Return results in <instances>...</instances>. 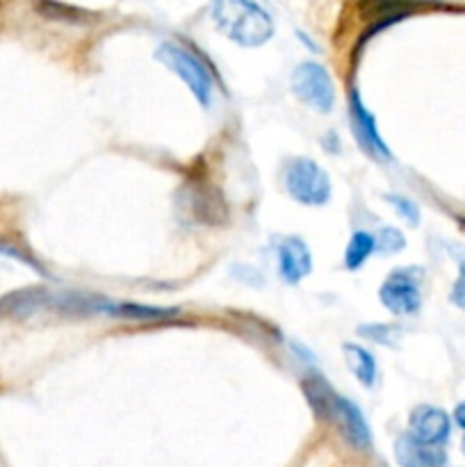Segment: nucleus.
I'll return each instance as SVG.
<instances>
[{"label":"nucleus","instance_id":"1","mask_svg":"<svg viewBox=\"0 0 465 467\" xmlns=\"http://www.w3.org/2000/svg\"><path fill=\"white\" fill-rule=\"evenodd\" d=\"M304 392L305 397H308L315 413L322 420H326V422L336 424L337 431L342 433V438H345L354 450H369V445H372V433H369L367 422H365L363 413H360V409L354 401L337 395V392L328 386L326 379L322 377L305 379Z\"/></svg>","mask_w":465,"mask_h":467},{"label":"nucleus","instance_id":"2","mask_svg":"<svg viewBox=\"0 0 465 467\" xmlns=\"http://www.w3.org/2000/svg\"><path fill=\"white\" fill-rule=\"evenodd\" d=\"M214 26L231 41L255 48L274 36V18L255 0H210Z\"/></svg>","mask_w":465,"mask_h":467},{"label":"nucleus","instance_id":"3","mask_svg":"<svg viewBox=\"0 0 465 467\" xmlns=\"http://www.w3.org/2000/svg\"><path fill=\"white\" fill-rule=\"evenodd\" d=\"M155 57L164 64L167 68H171L187 87L194 94V99L199 100L203 108L210 105V96H212V76L205 68V64L199 57L185 50L182 46L173 44V41H164L158 50H155Z\"/></svg>","mask_w":465,"mask_h":467},{"label":"nucleus","instance_id":"4","mask_svg":"<svg viewBox=\"0 0 465 467\" xmlns=\"http://www.w3.org/2000/svg\"><path fill=\"white\" fill-rule=\"evenodd\" d=\"M285 190L296 203L324 205L331 199L328 173L310 158H296L285 169Z\"/></svg>","mask_w":465,"mask_h":467},{"label":"nucleus","instance_id":"5","mask_svg":"<svg viewBox=\"0 0 465 467\" xmlns=\"http://www.w3.org/2000/svg\"><path fill=\"white\" fill-rule=\"evenodd\" d=\"M292 91L301 103L317 112H331L336 105V85L326 68L317 62H301L292 73Z\"/></svg>","mask_w":465,"mask_h":467},{"label":"nucleus","instance_id":"6","mask_svg":"<svg viewBox=\"0 0 465 467\" xmlns=\"http://www.w3.org/2000/svg\"><path fill=\"white\" fill-rule=\"evenodd\" d=\"M422 269L404 267L395 269L390 276L383 281L378 296L381 304L390 310L392 315H415L422 306Z\"/></svg>","mask_w":465,"mask_h":467},{"label":"nucleus","instance_id":"7","mask_svg":"<svg viewBox=\"0 0 465 467\" xmlns=\"http://www.w3.org/2000/svg\"><path fill=\"white\" fill-rule=\"evenodd\" d=\"M349 119H351V130H354L356 141L365 149V153L372 155L378 162H388L392 158L390 149L383 141V137L378 135L377 121H374L372 114L367 112V108L363 105L360 96L356 91L349 94Z\"/></svg>","mask_w":465,"mask_h":467},{"label":"nucleus","instance_id":"8","mask_svg":"<svg viewBox=\"0 0 465 467\" xmlns=\"http://www.w3.org/2000/svg\"><path fill=\"white\" fill-rule=\"evenodd\" d=\"M450 415L442 409H436V406H418V409L410 413L408 436L424 442V445L442 447L450 441Z\"/></svg>","mask_w":465,"mask_h":467},{"label":"nucleus","instance_id":"9","mask_svg":"<svg viewBox=\"0 0 465 467\" xmlns=\"http://www.w3.org/2000/svg\"><path fill=\"white\" fill-rule=\"evenodd\" d=\"M278 272L287 285H296L313 272V255L301 237H285L278 244Z\"/></svg>","mask_w":465,"mask_h":467},{"label":"nucleus","instance_id":"10","mask_svg":"<svg viewBox=\"0 0 465 467\" xmlns=\"http://www.w3.org/2000/svg\"><path fill=\"white\" fill-rule=\"evenodd\" d=\"M395 459L399 467H445L447 454L442 447L424 445L413 436L404 433L395 442Z\"/></svg>","mask_w":465,"mask_h":467},{"label":"nucleus","instance_id":"11","mask_svg":"<svg viewBox=\"0 0 465 467\" xmlns=\"http://www.w3.org/2000/svg\"><path fill=\"white\" fill-rule=\"evenodd\" d=\"M342 354H345L346 368L351 369V374H354L365 388H372L374 383H377V360H374V356L369 354L365 347L354 345V342H345V345H342Z\"/></svg>","mask_w":465,"mask_h":467},{"label":"nucleus","instance_id":"12","mask_svg":"<svg viewBox=\"0 0 465 467\" xmlns=\"http://www.w3.org/2000/svg\"><path fill=\"white\" fill-rule=\"evenodd\" d=\"M374 249H377L374 235H369L367 231L354 233V237L349 240V246H346V254H345L346 269L356 272V269L363 267V265L367 263L369 255H372Z\"/></svg>","mask_w":465,"mask_h":467},{"label":"nucleus","instance_id":"13","mask_svg":"<svg viewBox=\"0 0 465 467\" xmlns=\"http://www.w3.org/2000/svg\"><path fill=\"white\" fill-rule=\"evenodd\" d=\"M109 313L119 315V317L126 319H141V322H149V319H164L173 317L178 313L176 308H155V306H137V304H121V306H109Z\"/></svg>","mask_w":465,"mask_h":467},{"label":"nucleus","instance_id":"14","mask_svg":"<svg viewBox=\"0 0 465 467\" xmlns=\"http://www.w3.org/2000/svg\"><path fill=\"white\" fill-rule=\"evenodd\" d=\"M374 242H377V249L386 255L397 254V251H401L406 246V237L401 235V231H397L392 226L381 228L377 233V237H374Z\"/></svg>","mask_w":465,"mask_h":467},{"label":"nucleus","instance_id":"15","mask_svg":"<svg viewBox=\"0 0 465 467\" xmlns=\"http://www.w3.org/2000/svg\"><path fill=\"white\" fill-rule=\"evenodd\" d=\"M358 336L369 337V340H377L386 347H392V340H395L397 331L392 327H388V324H365V327L358 328Z\"/></svg>","mask_w":465,"mask_h":467},{"label":"nucleus","instance_id":"16","mask_svg":"<svg viewBox=\"0 0 465 467\" xmlns=\"http://www.w3.org/2000/svg\"><path fill=\"white\" fill-rule=\"evenodd\" d=\"M386 201L390 205H395L397 213H399L401 217H404L406 222L410 223V226H418V223H419V210H418V205L413 203V201L406 199V196H395V194H388Z\"/></svg>","mask_w":465,"mask_h":467},{"label":"nucleus","instance_id":"17","mask_svg":"<svg viewBox=\"0 0 465 467\" xmlns=\"http://www.w3.org/2000/svg\"><path fill=\"white\" fill-rule=\"evenodd\" d=\"M451 304L459 306L460 310H465V263L460 265V274L454 283V290H451Z\"/></svg>","mask_w":465,"mask_h":467},{"label":"nucleus","instance_id":"18","mask_svg":"<svg viewBox=\"0 0 465 467\" xmlns=\"http://www.w3.org/2000/svg\"><path fill=\"white\" fill-rule=\"evenodd\" d=\"M454 420H456V424H459V427L463 429V431H465V401H463V404L456 406V410H454Z\"/></svg>","mask_w":465,"mask_h":467},{"label":"nucleus","instance_id":"19","mask_svg":"<svg viewBox=\"0 0 465 467\" xmlns=\"http://www.w3.org/2000/svg\"><path fill=\"white\" fill-rule=\"evenodd\" d=\"M463 451H465V441H463Z\"/></svg>","mask_w":465,"mask_h":467}]
</instances>
